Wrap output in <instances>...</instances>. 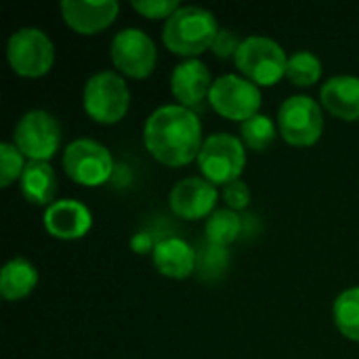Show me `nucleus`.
Segmentation results:
<instances>
[{
	"label": "nucleus",
	"mask_w": 359,
	"mask_h": 359,
	"mask_svg": "<svg viewBox=\"0 0 359 359\" xmlns=\"http://www.w3.org/2000/svg\"><path fill=\"white\" fill-rule=\"evenodd\" d=\"M143 145L154 160L179 168L198 160L204 145L202 122L196 111L168 103L151 111L143 124Z\"/></svg>",
	"instance_id": "nucleus-1"
},
{
	"label": "nucleus",
	"mask_w": 359,
	"mask_h": 359,
	"mask_svg": "<svg viewBox=\"0 0 359 359\" xmlns=\"http://www.w3.org/2000/svg\"><path fill=\"white\" fill-rule=\"evenodd\" d=\"M217 17L202 6L185 4L162 25L164 46L183 59H198L202 53L212 48L219 34Z\"/></svg>",
	"instance_id": "nucleus-2"
},
{
	"label": "nucleus",
	"mask_w": 359,
	"mask_h": 359,
	"mask_svg": "<svg viewBox=\"0 0 359 359\" xmlns=\"http://www.w3.org/2000/svg\"><path fill=\"white\" fill-rule=\"evenodd\" d=\"M82 105L86 116L103 126L124 120L130 107V88L118 72L103 69L93 74L82 93Z\"/></svg>",
	"instance_id": "nucleus-3"
},
{
	"label": "nucleus",
	"mask_w": 359,
	"mask_h": 359,
	"mask_svg": "<svg viewBox=\"0 0 359 359\" xmlns=\"http://www.w3.org/2000/svg\"><path fill=\"white\" fill-rule=\"evenodd\" d=\"M236 67L240 76L261 86H276L286 78L288 57L280 42L269 36H246L242 38L240 50L236 53Z\"/></svg>",
	"instance_id": "nucleus-4"
},
{
	"label": "nucleus",
	"mask_w": 359,
	"mask_h": 359,
	"mask_svg": "<svg viewBox=\"0 0 359 359\" xmlns=\"http://www.w3.org/2000/svg\"><path fill=\"white\" fill-rule=\"evenodd\" d=\"M196 162L208 183L225 187L242 177L246 168V145L231 133H215L204 139Z\"/></svg>",
	"instance_id": "nucleus-5"
},
{
	"label": "nucleus",
	"mask_w": 359,
	"mask_h": 359,
	"mask_svg": "<svg viewBox=\"0 0 359 359\" xmlns=\"http://www.w3.org/2000/svg\"><path fill=\"white\" fill-rule=\"evenodd\" d=\"M63 170L69 181L82 187L105 185L116 170L111 151L95 139H74L65 145L61 156Z\"/></svg>",
	"instance_id": "nucleus-6"
},
{
	"label": "nucleus",
	"mask_w": 359,
	"mask_h": 359,
	"mask_svg": "<svg viewBox=\"0 0 359 359\" xmlns=\"http://www.w3.org/2000/svg\"><path fill=\"white\" fill-rule=\"evenodd\" d=\"M6 61L21 78H42L55 65V44L40 27H21L8 36Z\"/></svg>",
	"instance_id": "nucleus-7"
},
{
	"label": "nucleus",
	"mask_w": 359,
	"mask_h": 359,
	"mask_svg": "<svg viewBox=\"0 0 359 359\" xmlns=\"http://www.w3.org/2000/svg\"><path fill=\"white\" fill-rule=\"evenodd\" d=\"M61 124L44 109L25 111L13 130V145L27 162H48L61 149Z\"/></svg>",
	"instance_id": "nucleus-8"
},
{
	"label": "nucleus",
	"mask_w": 359,
	"mask_h": 359,
	"mask_svg": "<svg viewBox=\"0 0 359 359\" xmlns=\"http://www.w3.org/2000/svg\"><path fill=\"white\" fill-rule=\"evenodd\" d=\"M280 137L292 147H311L322 139V105L309 95H292L278 109Z\"/></svg>",
	"instance_id": "nucleus-9"
},
{
	"label": "nucleus",
	"mask_w": 359,
	"mask_h": 359,
	"mask_svg": "<svg viewBox=\"0 0 359 359\" xmlns=\"http://www.w3.org/2000/svg\"><path fill=\"white\" fill-rule=\"evenodd\" d=\"M208 103L221 118L244 124L246 120L261 114L263 95L261 88L244 76L225 74L212 82Z\"/></svg>",
	"instance_id": "nucleus-10"
},
{
	"label": "nucleus",
	"mask_w": 359,
	"mask_h": 359,
	"mask_svg": "<svg viewBox=\"0 0 359 359\" xmlns=\"http://www.w3.org/2000/svg\"><path fill=\"white\" fill-rule=\"evenodd\" d=\"M109 59L120 76L143 80L156 69L158 48L151 36L143 29L124 27L109 42Z\"/></svg>",
	"instance_id": "nucleus-11"
},
{
	"label": "nucleus",
	"mask_w": 359,
	"mask_h": 359,
	"mask_svg": "<svg viewBox=\"0 0 359 359\" xmlns=\"http://www.w3.org/2000/svg\"><path fill=\"white\" fill-rule=\"evenodd\" d=\"M219 191L204 177H187L181 179L168 196V204L172 215L185 221L208 219L217 210Z\"/></svg>",
	"instance_id": "nucleus-12"
},
{
	"label": "nucleus",
	"mask_w": 359,
	"mask_h": 359,
	"mask_svg": "<svg viewBox=\"0 0 359 359\" xmlns=\"http://www.w3.org/2000/svg\"><path fill=\"white\" fill-rule=\"evenodd\" d=\"M42 225L46 233L61 242L82 240L93 227V212L80 200H57L44 208Z\"/></svg>",
	"instance_id": "nucleus-13"
},
{
	"label": "nucleus",
	"mask_w": 359,
	"mask_h": 359,
	"mask_svg": "<svg viewBox=\"0 0 359 359\" xmlns=\"http://www.w3.org/2000/svg\"><path fill=\"white\" fill-rule=\"evenodd\" d=\"M59 11L69 29L80 36H95L114 25L120 13V4L116 0H63Z\"/></svg>",
	"instance_id": "nucleus-14"
},
{
	"label": "nucleus",
	"mask_w": 359,
	"mask_h": 359,
	"mask_svg": "<svg viewBox=\"0 0 359 359\" xmlns=\"http://www.w3.org/2000/svg\"><path fill=\"white\" fill-rule=\"evenodd\" d=\"M212 82L215 80L204 61L183 59L179 65H175L170 74V93L177 99V105H183L194 111L204 101H208Z\"/></svg>",
	"instance_id": "nucleus-15"
},
{
	"label": "nucleus",
	"mask_w": 359,
	"mask_h": 359,
	"mask_svg": "<svg viewBox=\"0 0 359 359\" xmlns=\"http://www.w3.org/2000/svg\"><path fill=\"white\" fill-rule=\"evenodd\" d=\"M151 261L158 273L168 280H185L198 271V250L177 236L158 240Z\"/></svg>",
	"instance_id": "nucleus-16"
},
{
	"label": "nucleus",
	"mask_w": 359,
	"mask_h": 359,
	"mask_svg": "<svg viewBox=\"0 0 359 359\" xmlns=\"http://www.w3.org/2000/svg\"><path fill=\"white\" fill-rule=\"evenodd\" d=\"M320 105L343 122H359V78L341 74L320 88Z\"/></svg>",
	"instance_id": "nucleus-17"
},
{
	"label": "nucleus",
	"mask_w": 359,
	"mask_h": 359,
	"mask_svg": "<svg viewBox=\"0 0 359 359\" xmlns=\"http://www.w3.org/2000/svg\"><path fill=\"white\" fill-rule=\"evenodd\" d=\"M21 196L34 204L48 208L57 196V175L50 166V162H27L21 179H19Z\"/></svg>",
	"instance_id": "nucleus-18"
},
{
	"label": "nucleus",
	"mask_w": 359,
	"mask_h": 359,
	"mask_svg": "<svg viewBox=\"0 0 359 359\" xmlns=\"http://www.w3.org/2000/svg\"><path fill=\"white\" fill-rule=\"evenodd\" d=\"M38 286V269L23 257L11 259L0 271V297L8 303L21 301Z\"/></svg>",
	"instance_id": "nucleus-19"
},
{
	"label": "nucleus",
	"mask_w": 359,
	"mask_h": 359,
	"mask_svg": "<svg viewBox=\"0 0 359 359\" xmlns=\"http://www.w3.org/2000/svg\"><path fill=\"white\" fill-rule=\"evenodd\" d=\"M242 233H244V219L229 208H217L204 223L206 244H212V246L227 248Z\"/></svg>",
	"instance_id": "nucleus-20"
},
{
	"label": "nucleus",
	"mask_w": 359,
	"mask_h": 359,
	"mask_svg": "<svg viewBox=\"0 0 359 359\" xmlns=\"http://www.w3.org/2000/svg\"><path fill=\"white\" fill-rule=\"evenodd\" d=\"M332 320L337 330L347 339L359 343V286L343 290L332 305Z\"/></svg>",
	"instance_id": "nucleus-21"
},
{
	"label": "nucleus",
	"mask_w": 359,
	"mask_h": 359,
	"mask_svg": "<svg viewBox=\"0 0 359 359\" xmlns=\"http://www.w3.org/2000/svg\"><path fill=\"white\" fill-rule=\"evenodd\" d=\"M322 59L311 53V50H297L288 57V65H286V78L301 88H309L316 86L322 78Z\"/></svg>",
	"instance_id": "nucleus-22"
},
{
	"label": "nucleus",
	"mask_w": 359,
	"mask_h": 359,
	"mask_svg": "<svg viewBox=\"0 0 359 359\" xmlns=\"http://www.w3.org/2000/svg\"><path fill=\"white\" fill-rule=\"evenodd\" d=\"M278 135H280L278 122H273L265 114H259L246 120L244 124H240V139L246 145V149H252V151H265L267 147L273 145Z\"/></svg>",
	"instance_id": "nucleus-23"
},
{
	"label": "nucleus",
	"mask_w": 359,
	"mask_h": 359,
	"mask_svg": "<svg viewBox=\"0 0 359 359\" xmlns=\"http://www.w3.org/2000/svg\"><path fill=\"white\" fill-rule=\"evenodd\" d=\"M25 166H27V160L13 145V141L0 143V187L2 189L11 187L15 181H19Z\"/></svg>",
	"instance_id": "nucleus-24"
},
{
	"label": "nucleus",
	"mask_w": 359,
	"mask_h": 359,
	"mask_svg": "<svg viewBox=\"0 0 359 359\" xmlns=\"http://www.w3.org/2000/svg\"><path fill=\"white\" fill-rule=\"evenodd\" d=\"M229 267V250L221 246L206 244L204 250H198V271L202 280H217Z\"/></svg>",
	"instance_id": "nucleus-25"
},
{
	"label": "nucleus",
	"mask_w": 359,
	"mask_h": 359,
	"mask_svg": "<svg viewBox=\"0 0 359 359\" xmlns=\"http://www.w3.org/2000/svg\"><path fill=\"white\" fill-rule=\"evenodd\" d=\"M130 6H133V11H137L145 19H154V21H160L162 19V21H166L183 4L179 0H133Z\"/></svg>",
	"instance_id": "nucleus-26"
},
{
	"label": "nucleus",
	"mask_w": 359,
	"mask_h": 359,
	"mask_svg": "<svg viewBox=\"0 0 359 359\" xmlns=\"http://www.w3.org/2000/svg\"><path fill=\"white\" fill-rule=\"evenodd\" d=\"M250 198H252L250 187L242 179H238V181H233V183H229V185L223 187V202L233 212H240V210L248 208Z\"/></svg>",
	"instance_id": "nucleus-27"
},
{
	"label": "nucleus",
	"mask_w": 359,
	"mask_h": 359,
	"mask_svg": "<svg viewBox=\"0 0 359 359\" xmlns=\"http://www.w3.org/2000/svg\"><path fill=\"white\" fill-rule=\"evenodd\" d=\"M240 44H242V40L238 38V34H233L231 29L221 27L210 50L219 59H231V57L236 59V53L240 50Z\"/></svg>",
	"instance_id": "nucleus-28"
},
{
	"label": "nucleus",
	"mask_w": 359,
	"mask_h": 359,
	"mask_svg": "<svg viewBox=\"0 0 359 359\" xmlns=\"http://www.w3.org/2000/svg\"><path fill=\"white\" fill-rule=\"evenodd\" d=\"M128 246H130V250H133L135 255H141V257H143V255H151V252H154L156 242H154L151 233H147V231H139V233H135V236L130 238Z\"/></svg>",
	"instance_id": "nucleus-29"
}]
</instances>
